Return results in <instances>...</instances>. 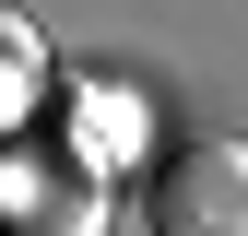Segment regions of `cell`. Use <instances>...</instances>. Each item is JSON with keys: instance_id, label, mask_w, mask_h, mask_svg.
Instances as JSON below:
<instances>
[{"instance_id": "obj_1", "label": "cell", "mask_w": 248, "mask_h": 236, "mask_svg": "<svg viewBox=\"0 0 248 236\" xmlns=\"http://www.w3.org/2000/svg\"><path fill=\"white\" fill-rule=\"evenodd\" d=\"M154 236H248V154L236 142H189L154 165Z\"/></svg>"}, {"instance_id": "obj_2", "label": "cell", "mask_w": 248, "mask_h": 236, "mask_svg": "<svg viewBox=\"0 0 248 236\" xmlns=\"http://www.w3.org/2000/svg\"><path fill=\"white\" fill-rule=\"evenodd\" d=\"M107 189L95 165H59V154H12L0 165V236H95Z\"/></svg>"}, {"instance_id": "obj_3", "label": "cell", "mask_w": 248, "mask_h": 236, "mask_svg": "<svg viewBox=\"0 0 248 236\" xmlns=\"http://www.w3.org/2000/svg\"><path fill=\"white\" fill-rule=\"evenodd\" d=\"M36 95H47V36H36L24 12H0V130L36 118Z\"/></svg>"}]
</instances>
